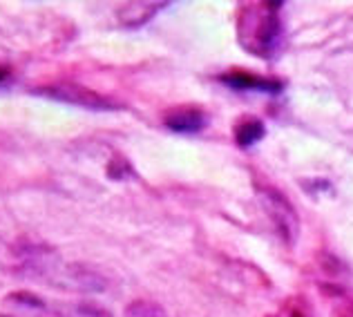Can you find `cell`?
Instances as JSON below:
<instances>
[{
    "label": "cell",
    "instance_id": "obj_10",
    "mask_svg": "<svg viewBox=\"0 0 353 317\" xmlns=\"http://www.w3.org/2000/svg\"><path fill=\"white\" fill-rule=\"evenodd\" d=\"M125 317H168V315L152 300H134L125 309Z\"/></svg>",
    "mask_w": 353,
    "mask_h": 317
},
{
    "label": "cell",
    "instance_id": "obj_2",
    "mask_svg": "<svg viewBox=\"0 0 353 317\" xmlns=\"http://www.w3.org/2000/svg\"><path fill=\"white\" fill-rule=\"evenodd\" d=\"M259 197H262V208L268 212V217L273 219L277 230H280V235L289 241V244H293L297 228H300V219H297L289 199H286L282 192H277L275 188H268V185L259 188Z\"/></svg>",
    "mask_w": 353,
    "mask_h": 317
},
{
    "label": "cell",
    "instance_id": "obj_9",
    "mask_svg": "<svg viewBox=\"0 0 353 317\" xmlns=\"http://www.w3.org/2000/svg\"><path fill=\"white\" fill-rule=\"evenodd\" d=\"M324 295L331 300L333 317H353V300L338 286H324Z\"/></svg>",
    "mask_w": 353,
    "mask_h": 317
},
{
    "label": "cell",
    "instance_id": "obj_3",
    "mask_svg": "<svg viewBox=\"0 0 353 317\" xmlns=\"http://www.w3.org/2000/svg\"><path fill=\"white\" fill-rule=\"evenodd\" d=\"M43 92H48V94H52L54 99L68 101V103H77V105L90 108V110H112V108H117L112 101H108L105 96H101V94H97V92L85 90L81 85H72V83L45 88Z\"/></svg>",
    "mask_w": 353,
    "mask_h": 317
},
{
    "label": "cell",
    "instance_id": "obj_7",
    "mask_svg": "<svg viewBox=\"0 0 353 317\" xmlns=\"http://www.w3.org/2000/svg\"><path fill=\"white\" fill-rule=\"evenodd\" d=\"M161 7L163 3H125L119 7L117 16L125 27H141L143 23L150 21Z\"/></svg>",
    "mask_w": 353,
    "mask_h": 317
},
{
    "label": "cell",
    "instance_id": "obj_8",
    "mask_svg": "<svg viewBox=\"0 0 353 317\" xmlns=\"http://www.w3.org/2000/svg\"><path fill=\"white\" fill-rule=\"evenodd\" d=\"M264 136V123L259 119H241L235 125V141L239 147L255 145Z\"/></svg>",
    "mask_w": 353,
    "mask_h": 317
},
{
    "label": "cell",
    "instance_id": "obj_4",
    "mask_svg": "<svg viewBox=\"0 0 353 317\" xmlns=\"http://www.w3.org/2000/svg\"><path fill=\"white\" fill-rule=\"evenodd\" d=\"M163 123L172 132H179V134H194V132H201L206 127L208 119L203 114V110L199 108H192V105H181V108H174L165 114Z\"/></svg>",
    "mask_w": 353,
    "mask_h": 317
},
{
    "label": "cell",
    "instance_id": "obj_5",
    "mask_svg": "<svg viewBox=\"0 0 353 317\" xmlns=\"http://www.w3.org/2000/svg\"><path fill=\"white\" fill-rule=\"evenodd\" d=\"M3 315L5 317H45L48 309L41 297L27 291H16L3 300Z\"/></svg>",
    "mask_w": 353,
    "mask_h": 317
},
{
    "label": "cell",
    "instance_id": "obj_1",
    "mask_svg": "<svg viewBox=\"0 0 353 317\" xmlns=\"http://www.w3.org/2000/svg\"><path fill=\"white\" fill-rule=\"evenodd\" d=\"M239 41L241 45L257 56H271L280 48L282 23H280V5L255 3L244 5L239 12Z\"/></svg>",
    "mask_w": 353,
    "mask_h": 317
},
{
    "label": "cell",
    "instance_id": "obj_6",
    "mask_svg": "<svg viewBox=\"0 0 353 317\" xmlns=\"http://www.w3.org/2000/svg\"><path fill=\"white\" fill-rule=\"evenodd\" d=\"M221 81L226 85L235 88V90H259V92H268V94H277L282 90V83L275 81V79H264V76H257V74H250V72H228L221 76Z\"/></svg>",
    "mask_w": 353,
    "mask_h": 317
},
{
    "label": "cell",
    "instance_id": "obj_12",
    "mask_svg": "<svg viewBox=\"0 0 353 317\" xmlns=\"http://www.w3.org/2000/svg\"><path fill=\"white\" fill-rule=\"evenodd\" d=\"M286 313H289L291 317H311L309 309H306L302 300H291L289 304H286Z\"/></svg>",
    "mask_w": 353,
    "mask_h": 317
},
{
    "label": "cell",
    "instance_id": "obj_11",
    "mask_svg": "<svg viewBox=\"0 0 353 317\" xmlns=\"http://www.w3.org/2000/svg\"><path fill=\"white\" fill-rule=\"evenodd\" d=\"M70 317H112L103 306H97V304H90V302H83L77 304L74 309L70 311Z\"/></svg>",
    "mask_w": 353,
    "mask_h": 317
}]
</instances>
